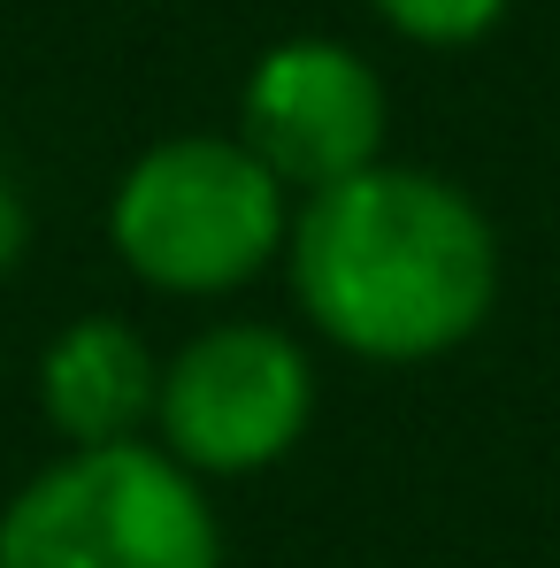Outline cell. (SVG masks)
Segmentation results:
<instances>
[{
    "mask_svg": "<svg viewBox=\"0 0 560 568\" xmlns=\"http://www.w3.org/2000/svg\"><path fill=\"white\" fill-rule=\"evenodd\" d=\"M284 277L338 354L354 362H438L468 346L499 300V231L438 170L369 162L323 192H299Z\"/></svg>",
    "mask_w": 560,
    "mask_h": 568,
    "instance_id": "6da1fadb",
    "label": "cell"
},
{
    "mask_svg": "<svg viewBox=\"0 0 560 568\" xmlns=\"http://www.w3.org/2000/svg\"><path fill=\"white\" fill-rule=\"evenodd\" d=\"M299 192L238 131H170L108 192L115 262L146 292L223 300L284 262Z\"/></svg>",
    "mask_w": 560,
    "mask_h": 568,
    "instance_id": "7a4b0ae2",
    "label": "cell"
},
{
    "mask_svg": "<svg viewBox=\"0 0 560 568\" xmlns=\"http://www.w3.org/2000/svg\"><path fill=\"white\" fill-rule=\"evenodd\" d=\"M0 568H223V523L162 438L62 446L8 491Z\"/></svg>",
    "mask_w": 560,
    "mask_h": 568,
    "instance_id": "3957f363",
    "label": "cell"
},
{
    "mask_svg": "<svg viewBox=\"0 0 560 568\" xmlns=\"http://www.w3.org/2000/svg\"><path fill=\"white\" fill-rule=\"evenodd\" d=\"M307 423H315V362L284 323L223 315L162 362L154 438L200 476L277 469L307 438Z\"/></svg>",
    "mask_w": 560,
    "mask_h": 568,
    "instance_id": "277c9868",
    "label": "cell"
},
{
    "mask_svg": "<svg viewBox=\"0 0 560 568\" xmlns=\"http://www.w3.org/2000/svg\"><path fill=\"white\" fill-rule=\"evenodd\" d=\"M238 139L292 192H323L384 162L391 100L346 39H277L238 93Z\"/></svg>",
    "mask_w": 560,
    "mask_h": 568,
    "instance_id": "5b68a950",
    "label": "cell"
},
{
    "mask_svg": "<svg viewBox=\"0 0 560 568\" xmlns=\"http://www.w3.org/2000/svg\"><path fill=\"white\" fill-rule=\"evenodd\" d=\"M162 407V354L123 315H78L39 354V415L62 446H115L154 438Z\"/></svg>",
    "mask_w": 560,
    "mask_h": 568,
    "instance_id": "8992f818",
    "label": "cell"
},
{
    "mask_svg": "<svg viewBox=\"0 0 560 568\" xmlns=\"http://www.w3.org/2000/svg\"><path fill=\"white\" fill-rule=\"evenodd\" d=\"M369 8L407 47H476L507 16V0H369Z\"/></svg>",
    "mask_w": 560,
    "mask_h": 568,
    "instance_id": "52a82bcc",
    "label": "cell"
},
{
    "mask_svg": "<svg viewBox=\"0 0 560 568\" xmlns=\"http://www.w3.org/2000/svg\"><path fill=\"white\" fill-rule=\"evenodd\" d=\"M23 254H31V200H23V185L0 170V277H16Z\"/></svg>",
    "mask_w": 560,
    "mask_h": 568,
    "instance_id": "ba28073f",
    "label": "cell"
}]
</instances>
